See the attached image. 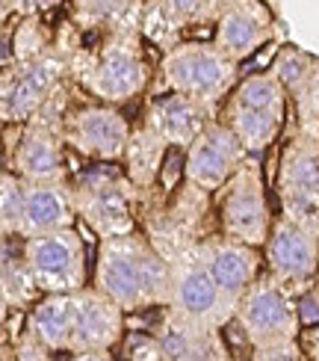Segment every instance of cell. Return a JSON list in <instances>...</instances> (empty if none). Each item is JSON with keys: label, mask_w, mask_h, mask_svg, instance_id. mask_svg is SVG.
<instances>
[{"label": "cell", "mask_w": 319, "mask_h": 361, "mask_svg": "<svg viewBox=\"0 0 319 361\" xmlns=\"http://www.w3.org/2000/svg\"><path fill=\"white\" fill-rule=\"evenodd\" d=\"M130 130L133 128L127 118L113 104H86V107L65 110L59 122L65 148L98 163H118L125 157Z\"/></svg>", "instance_id": "cell-13"}, {"label": "cell", "mask_w": 319, "mask_h": 361, "mask_svg": "<svg viewBox=\"0 0 319 361\" xmlns=\"http://www.w3.org/2000/svg\"><path fill=\"white\" fill-rule=\"evenodd\" d=\"M74 219H77V210H74L68 180H24V214L18 237L74 228Z\"/></svg>", "instance_id": "cell-21"}, {"label": "cell", "mask_w": 319, "mask_h": 361, "mask_svg": "<svg viewBox=\"0 0 319 361\" xmlns=\"http://www.w3.org/2000/svg\"><path fill=\"white\" fill-rule=\"evenodd\" d=\"M299 343L311 361H319V323L305 329V332H299Z\"/></svg>", "instance_id": "cell-30"}, {"label": "cell", "mask_w": 319, "mask_h": 361, "mask_svg": "<svg viewBox=\"0 0 319 361\" xmlns=\"http://www.w3.org/2000/svg\"><path fill=\"white\" fill-rule=\"evenodd\" d=\"M154 246L160 255L169 261V308L172 314L201 326L222 329L227 320L234 317L237 305L222 293V288L213 279L207 264L201 261L199 249H195L192 237H175V234H157Z\"/></svg>", "instance_id": "cell-5"}, {"label": "cell", "mask_w": 319, "mask_h": 361, "mask_svg": "<svg viewBox=\"0 0 319 361\" xmlns=\"http://www.w3.org/2000/svg\"><path fill=\"white\" fill-rule=\"evenodd\" d=\"M272 36H275V24L261 0H227L216 21L213 44L242 63L257 48H263Z\"/></svg>", "instance_id": "cell-18"}, {"label": "cell", "mask_w": 319, "mask_h": 361, "mask_svg": "<svg viewBox=\"0 0 319 361\" xmlns=\"http://www.w3.org/2000/svg\"><path fill=\"white\" fill-rule=\"evenodd\" d=\"M21 258L39 293H74L86 288V246L77 228L24 237Z\"/></svg>", "instance_id": "cell-8"}, {"label": "cell", "mask_w": 319, "mask_h": 361, "mask_svg": "<svg viewBox=\"0 0 319 361\" xmlns=\"http://www.w3.org/2000/svg\"><path fill=\"white\" fill-rule=\"evenodd\" d=\"M65 107H44L24 125L18 145L12 152V172L24 180H65L68 160L65 142L59 133Z\"/></svg>", "instance_id": "cell-14"}, {"label": "cell", "mask_w": 319, "mask_h": 361, "mask_svg": "<svg viewBox=\"0 0 319 361\" xmlns=\"http://www.w3.org/2000/svg\"><path fill=\"white\" fill-rule=\"evenodd\" d=\"M68 361H115L113 350H89V353H71Z\"/></svg>", "instance_id": "cell-31"}, {"label": "cell", "mask_w": 319, "mask_h": 361, "mask_svg": "<svg viewBox=\"0 0 319 361\" xmlns=\"http://www.w3.org/2000/svg\"><path fill=\"white\" fill-rule=\"evenodd\" d=\"M71 74L101 104H125L145 92L148 63L142 51V24H118L106 30L95 48H77Z\"/></svg>", "instance_id": "cell-4"}, {"label": "cell", "mask_w": 319, "mask_h": 361, "mask_svg": "<svg viewBox=\"0 0 319 361\" xmlns=\"http://www.w3.org/2000/svg\"><path fill=\"white\" fill-rule=\"evenodd\" d=\"M157 341L163 343L169 361H231L219 338V329L184 320L169 308L157 329Z\"/></svg>", "instance_id": "cell-22"}, {"label": "cell", "mask_w": 319, "mask_h": 361, "mask_svg": "<svg viewBox=\"0 0 319 361\" xmlns=\"http://www.w3.org/2000/svg\"><path fill=\"white\" fill-rule=\"evenodd\" d=\"M27 335L48 353L113 350L125 335V311L98 288L44 293L27 314Z\"/></svg>", "instance_id": "cell-1"}, {"label": "cell", "mask_w": 319, "mask_h": 361, "mask_svg": "<svg viewBox=\"0 0 319 361\" xmlns=\"http://www.w3.org/2000/svg\"><path fill=\"white\" fill-rule=\"evenodd\" d=\"M266 269L287 293L305 290L319 269V228L281 214L266 237Z\"/></svg>", "instance_id": "cell-12"}, {"label": "cell", "mask_w": 319, "mask_h": 361, "mask_svg": "<svg viewBox=\"0 0 319 361\" xmlns=\"http://www.w3.org/2000/svg\"><path fill=\"white\" fill-rule=\"evenodd\" d=\"M272 71L278 74L287 95H293L299 104L301 130L319 137V63L296 48H284L275 59Z\"/></svg>", "instance_id": "cell-23"}, {"label": "cell", "mask_w": 319, "mask_h": 361, "mask_svg": "<svg viewBox=\"0 0 319 361\" xmlns=\"http://www.w3.org/2000/svg\"><path fill=\"white\" fill-rule=\"evenodd\" d=\"M249 157V152L239 145L234 130L225 122H213L195 137V142L187 148V163H184V178L187 187L199 192H216L227 184L239 163Z\"/></svg>", "instance_id": "cell-16"}, {"label": "cell", "mask_w": 319, "mask_h": 361, "mask_svg": "<svg viewBox=\"0 0 319 361\" xmlns=\"http://www.w3.org/2000/svg\"><path fill=\"white\" fill-rule=\"evenodd\" d=\"M160 74L165 92H180L216 110V104L237 86L239 63L213 42H177L165 48Z\"/></svg>", "instance_id": "cell-6"}, {"label": "cell", "mask_w": 319, "mask_h": 361, "mask_svg": "<svg viewBox=\"0 0 319 361\" xmlns=\"http://www.w3.org/2000/svg\"><path fill=\"white\" fill-rule=\"evenodd\" d=\"M59 4H63V0H12V15H18V18H33V15L56 9Z\"/></svg>", "instance_id": "cell-29"}, {"label": "cell", "mask_w": 319, "mask_h": 361, "mask_svg": "<svg viewBox=\"0 0 319 361\" xmlns=\"http://www.w3.org/2000/svg\"><path fill=\"white\" fill-rule=\"evenodd\" d=\"M195 249H199L201 261L207 264V269L216 279V284L222 288V293L237 305L239 296L246 293L254 279L261 276V255L257 246L239 243L231 237H201L195 240Z\"/></svg>", "instance_id": "cell-17"}, {"label": "cell", "mask_w": 319, "mask_h": 361, "mask_svg": "<svg viewBox=\"0 0 319 361\" xmlns=\"http://www.w3.org/2000/svg\"><path fill=\"white\" fill-rule=\"evenodd\" d=\"M169 284V261L160 255L154 240L145 237L139 228L101 240L92 288L110 296L125 314L165 308Z\"/></svg>", "instance_id": "cell-2"}, {"label": "cell", "mask_w": 319, "mask_h": 361, "mask_svg": "<svg viewBox=\"0 0 319 361\" xmlns=\"http://www.w3.org/2000/svg\"><path fill=\"white\" fill-rule=\"evenodd\" d=\"M39 347H42V343H39V341H36L33 335H30V355H33V353H36ZM30 355H21V358H15V361H33ZM36 361H48V358H36Z\"/></svg>", "instance_id": "cell-33"}, {"label": "cell", "mask_w": 319, "mask_h": 361, "mask_svg": "<svg viewBox=\"0 0 319 361\" xmlns=\"http://www.w3.org/2000/svg\"><path fill=\"white\" fill-rule=\"evenodd\" d=\"M24 214V178L0 169V240L21 234Z\"/></svg>", "instance_id": "cell-26"}, {"label": "cell", "mask_w": 319, "mask_h": 361, "mask_svg": "<svg viewBox=\"0 0 319 361\" xmlns=\"http://www.w3.org/2000/svg\"><path fill=\"white\" fill-rule=\"evenodd\" d=\"M145 0H71V21L80 30H113L118 24H142Z\"/></svg>", "instance_id": "cell-25"}, {"label": "cell", "mask_w": 319, "mask_h": 361, "mask_svg": "<svg viewBox=\"0 0 319 361\" xmlns=\"http://www.w3.org/2000/svg\"><path fill=\"white\" fill-rule=\"evenodd\" d=\"M74 210L101 240L115 234L136 231V199L139 190L127 175L118 172H92L83 175L80 184L71 187Z\"/></svg>", "instance_id": "cell-9"}, {"label": "cell", "mask_w": 319, "mask_h": 361, "mask_svg": "<svg viewBox=\"0 0 319 361\" xmlns=\"http://www.w3.org/2000/svg\"><path fill=\"white\" fill-rule=\"evenodd\" d=\"M80 42L65 39L44 44L39 51L12 56V63L0 68V122L27 125L39 116L54 98L65 95L74 80L71 63Z\"/></svg>", "instance_id": "cell-3"}, {"label": "cell", "mask_w": 319, "mask_h": 361, "mask_svg": "<svg viewBox=\"0 0 319 361\" xmlns=\"http://www.w3.org/2000/svg\"><path fill=\"white\" fill-rule=\"evenodd\" d=\"M9 15H12V0H0V27L9 21Z\"/></svg>", "instance_id": "cell-32"}, {"label": "cell", "mask_w": 319, "mask_h": 361, "mask_svg": "<svg viewBox=\"0 0 319 361\" xmlns=\"http://www.w3.org/2000/svg\"><path fill=\"white\" fill-rule=\"evenodd\" d=\"M210 122H213V107L180 92L157 95L148 104L145 113V125L172 148H189Z\"/></svg>", "instance_id": "cell-20"}, {"label": "cell", "mask_w": 319, "mask_h": 361, "mask_svg": "<svg viewBox=\"0 0 319 361\" xmlns=\"http://www.w3.org/2000/svg\"><path fill=\"white\" fill-rule=\"evenodd\" d=\"M219 222L222 234L239 240L261 249L269 237L272 216L263 192V178L261 166L246 157L239 163V169L227 178V184L222 187V204H219Z\"/></svg>", "instance_id": "cell-11"}, {"label": "cell", "mask_w": 319, "mask_h": 361, "mask_svg": "<svg viewBox=\"0 0 319 361\" xmlns=\"http://www.w3.org/2000/svg\"><path fill=\"white\" fill-rule=\"evenodd\" d=\"M234 317L242 326L251 347H272V343L296 341L301 332V317L293 296L269 276L254 279L251 288L239 296Z\"/></svg>", "instance_id": "cell-10"}, {"label": "cell", "mask_w": 319, "mask_h": 361, "mask_svg": "<svg viewBox=\"0 0 319 361\" xmlns=\"http://www.w3.org/2000/svg\"><path fill=\"white\" fill-rule=\"evenodd\" d=\"M254 361H305V350H301L299 338L272 343V347H254Z\"/></svg>", "instance_id": "cell-27"}, {"label": "cell", "mask_w": 319, "mask_h": 361, "mask_svg": "<svg viewBox=\"0 0 319 361\" xmlns=\"http://www.w3.org/2000/svg\"><path fill=\"white\" fill-rule=\"evenodd\" d=\"M227 0H148L142 6V36L172 48L189 27L216 24Z\"/></svg>", "instance_id": "cell-19"}, {"label": "cell", "mask_w": 319, "mask_h": 361, "mask_svg": "<svg viewBox=\"0 0 319 361\" xmlns=\"http://www.w3.org/2000/svg\"><path fill=\"white\" fill-rule=\"evenodd\" d=\"M165 145L154 130H151L145 122L139 128L130 130V140H127V148H125V175L130 178V184L145 192L154 187V180L160 175V163L165 157Z\"/></svg>", "instance_id": "cell-24"}, {"label": "cell", "mask_w": 319, "mask_h": 361, "mask_svg": "<svg viewBox=\"0 0 319 361\" xmlns=\"http://www.w3.org/2000/svg\"><path fill=\"white\" fill-rule=\"evenodd\" d=\"M278 195L287 216L319 228V137L301 130L287 142L278 169Z\"/></svg>", "instance_id": "cell-15"}, {"label": "cell", "mask_w": 319, "mask_h": 361, "mask_svg": "<svg viewBox=\"0 0 319 361\" xmlns=\"http://www.w3.org/2000/svg\"><path fill=\"white\" fill-rule=\"evenodd\" d=\"M127 361H169L163 343L157 341V335H136L130 341V355Z\"/></svg>", "instance_id": "cell-28"}, {"label": "cell", "mask_w": 319, "mask_h": 361, "mask_svg": "<svg viewBox=\"0 0 319 361\" xmlns=\"http://www.w3.org/2000/svg\"><path fill=\"white\" fill-rule=\"evenodd\" d=\"M287 113V89L275 71L249 74L239 80L225 107V125L249 154H261L278 140Z\"/></svg>", "instance_id": "cell-7"}]
</instances>
